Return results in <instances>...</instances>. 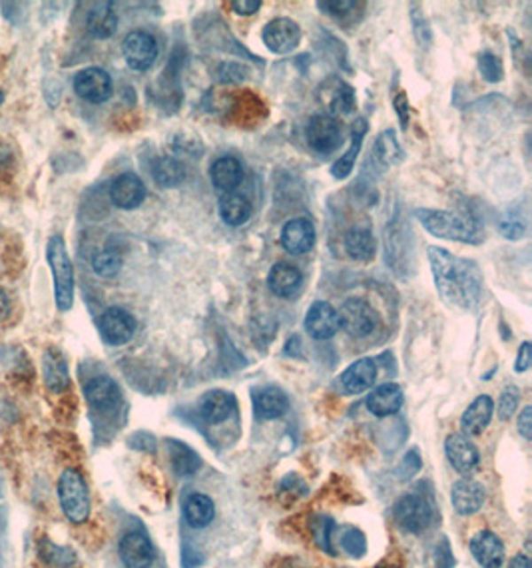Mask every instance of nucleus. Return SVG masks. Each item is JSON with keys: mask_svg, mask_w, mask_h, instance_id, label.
Returning <instances> with one entry per match:
<instances>
[{"mask_svg": "<svg viewBox=\"0 0 532 568\" xmlns=\"http://www.w3.org/2000/svg\"><path fill=\"white\" fill-rule=\"evenodd\" d=\"M110 200L120 209H136L146 200V185H144L138 174L124 172L112 182Z\"/></svg>", "mask_w": 532, "mask_h": 568, "instance_id": "nucleus-15", "label": "nucleus"}, {"mask_svg": "<svg viewBox=\"0 0 532 568\" xmlns=\"http://www.w3.org/2000/svg\"><path fill=\"white\" fill-rule=\"evenodd\" d=\"M86 401L98 411H110L120 403V387L110 377H94L84 385Z\"/></svg>", "mask_w": 532, "mask_h": 568, "instance_id": "nucleus-26", "label": "nucleus"}, {"mask_svg": "<svg viewBox=\"0 0 532 568\" xmlns=\"http://www.w3.org/2000/svg\"><path fill=\"white\" fill-rule=\"evenodd\" d=\"M168 451H170V461H172V467L176 470V475L190 477V475L196 473V470L201 465L200 454L193 451L192 447H188L185 443L170 439V441H168Z\"/></svg>", "mask_w": 532, "mask_h": 568, "instance_id": "nucleus-37", "label": "nucleus"}, {"mask_svg": "<svg viewBox=\"0 0 532 568\" xmlns=\"http://www.w3.org/2000/svg\"><path fill=\"white\" fill-rule=\"evenodd\" d=\"M209 180L220 192L230 193L244 182V166L233 156L217 158L209 168Z\"/></svg>", "mask_w": 532, "mask_h": 568, "instance_id": "nucleus-25", "label": "nucleus"}, {"mask_svg": "<svg viewBox=\"0 0 532 568\" xmlns=\"http://www.w3.org/2000/svg\"><path fill=\"white\" fill-rule=\"evenodd\" d=\"M301 283H303L301 272L287 262H278L271 267L268 275V286L271 289V294L278 297H286V299L293 297L297 291L301 289Z\"/></svg>", "mask_w": 532, "mask_h": 568, "instance_id": "nucleus-24", "label": "nucleus"}, {"mask_svg": "<svg viewBox=\"0 0 532 568\" xmlns=\"http://www.w3.org/2000/svg\"><path fill=\"white\" fill-rule=\"evenodd\" d=\"M254 409L260 419H279L289 411V397L284 389L276 385L262 387L254 393Z\"/></svg>", "mask_w": 532, "mask_h": 568, "instance_id": "nucleus-21", "label": "nucleus"}, {"mask_svg": "<svg viewBox=\"0 0 532 568\" xmlns=\"http://www.w3.org/2000/svg\"><path fill=\"white\" fill-rule=\"evenodd\" d=\"M403 401L405 395L397 383H383L369 393L367 409L377 417H389L401 411Z\"/></svg>", "mask_w": 532, "mask_h": 568, "instance_id": "nucleus-23", "label": "nucleus"}, {"mask_svg": "<svg viewBox=\"0 0 532 568\" xmlns=\"http://www.w3.org/2000/svg\"><path fill=\"white\" fill-rule=\"evenodd\" d=\"M477 64H479V72H481L482 80H487V83L497 84V83H501V80L505 78L503 60L498 59L497 54L482 52V54H479Z\"/></svg>", "mask_w": 532, "mask_h": 568, "instance_id": "nucleus-40", "label": "nucleus"}, {"mask_svg": "<svg viewBox=\"0 0 532 568\" xmlns=\"http://www.w3.org/2000/svg\"><path fill=\"white\" fill-rule=\"evenodd\" d=\"M337 313H340L341 329L355 339L369 337L379 327V313L363 297L345 299Z\"/></svg>", "mask_w": 532, "mask_h": 568, "instance_id": "nucleus-6", "label": "nucleus"}, {"mask_svg": "<svg viewBox=\"0 0 532 568\" xmlns=\"http://www.w3.org/2000/svg\"><path fill=\"white\" fill-rule=\"evenodd\" d=\"M56 493H59L62 513L72 525H84L90 518V491L78 469L68 467L62 470L56 483Z\"/></svg>", "mask_w": 532, "mask_h": 568, "instance_id": "nucleus-3", "label": "nucleus"}, {"mask_svg": "<svg viewBox=\"0 0 532 568\" xmlns=\"http://www.w3.org/2000/svg\"><path fill=\"white\" fill-rule=\"evenodd\" d=\"M445 453L449 457V462L455 467L457 473H461L465 477L473 473L481 459L479 449L461 433H453L447 437Z\"/></svg>", "mask_w": 532, "mask_h": 568, "instance_id": "nucleus-18", "label": "nucleus"}, {"mask_svg": "<svg viewBox=\"0 0 532 568\" xmlns=\"http://www.w3.org/2000/svg\"><path fill=\"white\" fill-rule=\"evenodd\" d=\"M434 288L450 310L473 312L485 296V275L474 259L450 254L445 248L426 249Z\"/></svg>", "mask_w": 532, "mask_h": 568, "instance_id": "nucleus-1", "label": "nucleus"}, {"mask_svg": "<svg viewBox=\"0 0 532 568\" xmlns=\"http://www.w3.org/2000/svg\"><path fill=\"white\" fill-rule=\"evenodd\" d=\"M419 469H421V457H419L417 451H409L405 454V459L401 461V465L397 467V477L411 478L419 473Z\"/></svg>", "mask_w": 532, "mask_h": 568, "instance_id": "nucleus-47", "label": "nucleus"}, {"mask_svg": "<svg viewBox=\"0 0 532 568\" xmlns=\"http://www.w3.org/2000/svg\"><path fill=\"white\" fill-rule=\"evenodd\" d=\"M519 403H520L519 387L514 385L505 387V391L501 393V399H498V419L509 421L514 413H517Z\"/></svg>", "mask_w": 532, "mask_h": 568, "instance_id": "nucleus-43", "label": "nucleus"}, {"mask_svg": "<svg viewBox=\"0 0 532 568\" xmlns=\"http://www.w3.org/2000/svg\"><path fill=\"white\" fill-rule=\"evenodd\" d=\"M262 38L270 52L289 54L301 43V28L292 19H273L263 27Z\"/></svg>", "mask_w": 532, "mask_h": 568, "instance_id": "nucleus-11", "label": "nucleus"}, {"mask_svg": "<svg viewBox=\"0 0 532 568\" xmlns=\"http://www.w3.org/2000/svg\"><path fill=\"white\" fill-rule=\"evenodd\" d=\"M317 6L321 8V12L332 14L335 19H341V16L351 14L353 8H357V3H349V0H343V3H332V0H327V3H317Z\"/></svg>", "mask_w": 532, "mask_h": 568, "instance_id": "nucleus-48", "label": "nucleus"}, {"mask_svg": "<svg viewBox=\"0 0 532 568\" xmlns=\"http://www.w3.org/2000/svg\"><path fill=\"white\" fill-rule=\"evenodd\" d=\"M498 232H501L503 238L511 240V241H517V240L525 238L527 224L519 216H505L501 220V224H498Z\"/></svg>", "mask_w": 532, "mask_h": 568, "instance_id": "nucleus-45", "label": "nucleus"}, {"mask_svg": "<svg viewBox=\"0 0 532 568\" xmlns=\"http://www.w3.org/2000/svg\"><path fill=\"white\" fill-rule=\"evenodd\" d=\"M46 257L54 278L56 307H59L60 312H68L72 304H74V267H72L66 241H64L62 235L54 233L52 238L48 240Z\"/></svg>", "mask_w": 532, "mask_h": 568, "instance_id": "nucleus-4", "label": "nucleus"}, {"mask_svg": "<svg viewBox=\"0 0 532 568\" xmlns=\"http://www.w3.org/2000/svg\"><path fill=\"white\" fill-rule=\"evenodd\" d=\"M319 102L327 106L329 116H348L355 110V91L353 86L341 78H327L319 86Z\"/></svg>", "mask_w": 532, "mask_h": 568, "instance_id": "nucleus-13", "label": "nucleus"}, {"mask_svg": "<svg viewBox=\"0 0 532 568\" xmlns=\"http://www.w3.org/2000/svg\"><path fill=\"white\" fill-rule=\"evenodd\" d=\"M88 32L94 38H110L118 28V14L110 3L96 4L86 19Z\"/></svg>", "mask_w": 532, "mask_h": 568, "instance_id": "nucleus-34", "label": "nucleus"}, {"mask_svg": "<svg viewBox=\"0 0 532 568\" xmlns=\"http://www.w3.org/2000/svg\"><path fill=\"white\" fill-rule=\"evenodd\" d=\"M122 264H124L122 256H120L116 249H110V248L98 251L92 259L94 272L98 273L100 278H114V275H118V272L122 270Z\"/></svg>", "mask_w": 532, "mask_h": 568, "instance_id": "nucleus-39", "label": "nucleus"}, {"mask_svg": "<svg viewBox=\"0 0 532 568\" xmlns=\"http://www.w3.org/2000/svg\"><path fill=\"white\" fill-rule=\"evenodd\" d=\"M519 433L527 441L532 439V407H525L519 415Z\"/></svg>", "mask_w": 532, "mask_h": 568, "instance_id": "nucleus-52", "label": "nucleus"}, {"mask_svg": "<svg viewBox=\"0 0 532 568\" xmlns=\"http://www.w3.org/2000/svg\"><path fill=\"white\" fill-rule=\"evenodd\" d=\"M509 568H532L530 558L527 555H517L514 558H511Z\"/></svg>", "mask_w": 532, "mask_h": 568, "instance_id": "nucleus-54", "label": "nucleus"}, {"mask_svg": "<svg viewBox=\"0 0 532 568\" xmlns=\"http://www.w3.org/2000/svg\"><path fill=\"white\" fill-rule=\"evenodd\" d=\"M415 216L425 230L434 235V238L471 243V246H477V243L485 241V230H482L481 224L471 216H461L447 212V209L429 208L417 209Z\"/></svg>", "mask_w": 532, "mask_h": 568, "instance_id": "nucleus-2", "label": "nucleus"}, {"mask_svg": "<svg viewBox=\"0 0 532 568\" xmlns=\"http://www.w3.org/2000/svg\"><path fill=\"white\" fill-rule=\"evenodd\" d=\"M341 547L345 553H349L351 556H363L367 550V540L363 537L361 531L353 529V526H348V529H343V534H341Z\"/></svg>", "mask_w": 532, "mask_h": 568, "instance_id": "nucleus-44", "label": "nucleus"}, {"mask_svg": "<svg viewBox=\"0 0 532 568\" xmlns=\"http://www.w3.org/2000/svg\"><path fill=\"white\" fill-rule=\"evenodd\" d=\"M393 104H395V112H397V116H399L401 128L407 130L409 128V100H407V94L399 92L393 99Z\"/></svg>", "mask_w": 532, "mask_h": 568, "instance_id": "nucleus-49", "label": "nucleus"}, {"mask_svg": "<svg viewBox=\"0 0 532 568\" xmlns=\"http://www.w3.org/2000/svg\"><path fill=\"white\" fill-rule=\"evenodd\" d=\"M375 568H399V566H395V564H391V563H383V564H377Z\"/></svg>", "mask_w": 532, "mask_h": 568, "instance_id": "nucleus-55", "label": "nucleus"}, {"mask_svg": "<svg viewBox=\"0 0 532 568\" xmlns=\"http://www.w3.org/2000/svg\"><path fill=\"white\" fill-rule=\"evenodd\" d=\"M411 22H413V32L419 46L429 48L433 44V28L426 14L423 12V8H419L417 4L413 6V11H411Z\"/></svg>", "mask_w": 532, "mask_h": 568, "instance_id": "nucleus-41", "label": "nucleus"}, {"mask_svg": "<svg viewBox=\"0 0 532 568\" xmlns=\"http://www.w3.org/2000/svg\"><path fill=\"white\" fill-rule=\"evenodd\" d=\"M152 178L162 188H177L185 180V166L174 156H160L152 164Z\"/></svg>", "mask_w": 532, "mask_h": 568, "instance_id": "nucleus-36", "label": "nucleus"}, {"mask_svg": "<svg viewBox=\"0 0 532 568\" xmlns=\"http://www.w3.org/2000/svg\"><path fill=\"white\" fill-rule=\"evenodd\" d=\"M11 310H12L11 297H8L6 291L0 288V321H4L8 315H11Z\"/></svg>", "mask_w": 532, "mask_h": 568, "instance_id": "nucleus-53", "label": "nucleus"}, {"mask_svg": "<svg viewBox=\"0 0 532 568\" xmlns=\"http://www.w3.org/2000/svg\"><path fill=\"white\" fill-rule=\"evenodd\" d=\"M231 411L233 397L228 391H222V389H214V391L204 393L198 403L200 417L212 425L223 423V421L231 415Z\"/></svg>", "mask_w": 532, "mask_h": 568, "instance_id": "nucleus-27", "label": "nucleus"}, {"mask_svg": "<svg viewBox=\"0 0 532 568\" xmlns=\"http://www.w3.org/2000/svg\"><path fill=\"white\" fill-rule=\"evenodd\" d=\"M373 158L381 168H393L405 160V152L397 142L395 130H383L373 144Z\"/></svg>", "mask_w": 532, "mask_h": 568, "instance_id": "nucleus-35", "label": "nucleus"}, {"mask_svg": "<svg viewBox=\"0 0 532 568\" xmlns=\"http://www.w3.org/2000/svg\"><path fill=\"white\" fill-rule=\"evenodd\" d=\"M377 379V363L371 357L353 361L348 369L341 373V385L349 395H359L369 391Z\"/></svg>", "mask_w": 532, "mask_h": 568, "instance_id": "nucleus-22", "label": "nucleus"}, {"mask_svg": "<svg viewBox=\"0 0 532 568\" xmlns=\"http://www.w3.org/2000/svg\"><path fill=\"white\" fill-rule=\"evenodd\" d=\"M345 251H348L349 257L355 262L369 264L373 262V257L377 254V241L371 233L369 227H351V230L345 233Z\"/></svg>", "mask_w": 532, "mask_h": 568, "instance_id": "nucleus-30", "label": "nucleus"}, {"mask_svg": "<svg viewBox=\"0 0 532 568\" xmlns=\"http://www.w3.org/2000/svg\"><path fill=\"white\" fill-rule=\"evenodd\" d=\"M471 553L482 568H501L505 561L503 540L490 531H481L471 539Z\"/></svg>", "mask_w": 532, "mask_h": 568, "instance_id": "nucleus-20", "label": "nucleus"}, {"mask_svg": "<svg viewBox=\"0 0 532 568\" xmlns=\"http://www.w3.org/2000/svg\"><path fill=\"white\" fill-rule=\"evenodd\" d=\"M184 517L193 529H204L215 517V505L207 494L193 493L184 502Z\"/></svg>", "mask_w": 532, "mask_h": 568, "instance_id": "nucleus-33", "label": "nucleus"}, {"mask_svg": "<svg viewBox=\"0 0 532 568\" xmlns=\"http://www.w3.org/2000/svg\"><path fill=\"white\" fill-rule=\"evenodd\" d=\"M532 363V345L530 341H522V345L519 349L517 361H514V371L517 373H525Z\"/></svg>", "mask_w": 532, "mask_h": 568, "instance_id": "nucleus-50", "label": "nucleus"}, {"mask_svg": "<svg viewBox=\"0 0 532 568\" xmlns=\"http://www.w3.org/2000/svg\"><path fill=\"white\" fill-rule=\"evenodd\" d=\"M44 383L52 393H62L68 387V365L59 349H48L43 359Z\"/></svg>", "mask_w": 532, "mask_h": 568, "instance_id": "nucleus-31", "label": "nucleus"}, {"mask_svg": "<svg viewBox=\"0 0 532 568\" xmlns=\"http://www.w3.org/2000/svg\"><path fill=\"white\" fill-rule=\"evenodd\" d=\"M495 403L489 395H481L474 399L461 417V429L465 435H481L493 419Z\"/></svg>", "mask_w": 532, "mask_h": 568, "instance_id": "nucleus-28", "label": "nucleus"}, {"mask_svg": "<svg viewBox=\"0 0 532 568\" xmlns=\"http://www.w3.org/2000/svg\"><path fill=\"white\" fill-rule=\"evenodd\" d=\"M365 134H367V122H365V118H357L353 122L351 144H349L348 152H345L343 156L332 166V176L335 178V180H345V178H349V174L353 172L355 162H357V156L361 152L363 140H365Z\"/></svg>", "mask_w": 532, "mask_h": 568, "instance_id": "nucleus-29", "label": "nucleus"}, {"mask_svg": "<svg viewBox=\"0 0 532 568\" xmlns=\"http://www.w3.org/2000/svg\"><path fill=\"white\" fill-rule=\"evenodd\" d=\"M393 515L403 531L423 532L431 525L433 510L429 502L419 497V494H405V497L395 502Z\"/></svg>", "mask_w": 532, "mask_h": 568, "instance_id": "nucleus-9", "label": "nucleus"}, {"mask_svg": "<svg viewBox=\"0 0 532 568\" xmlns=\"http://www.w3.org/2000/svg\"><path fill=\"white\" fill-rule=\"evenodd\" d=\"M305 329L317 341L332 339L341 329L340 313L329 302L311 304L308 315H305Z\"/></svg>", "mask_w": 532, "mask_h": 568, "instance_id": "nucleus-14", "label": "nucleus"}, {"mask_svg": "<svg viewBox=\"0 0 532 568\" xmlns=\"http://www.w3.org/2000/svg\"><path fill=\"white\" fill-rule=\"evenodd\" d=\"M122 54L128 67L138 72H146L154 67L160 54L156 38L146 30H132L124 38Z\"/></svg>", "mask_w": 532, "mask_h": 568, "instance_id": "nucleus-8", "label": "nucleus"}, {"mask_svg": "<svg viewBox=\"0 0 532 568\" xmlns=\"http://www.w3.org/2000/svg\"><path fill=\"white\" fill-rule=\"evenodd\" d=\"M305 140H308L311 150L327 156V154L340 148L343 142L341 124L329 114H316L309 118L308 128H305Z\"/></svg>", "mask_w": 532, "mask_h": 568, "instance_id": "nucleus-7", "label": "nucleus"}, {"mask_svg": "<svg viewBox=\"0 0 532 568\" xmlns=\"http://www.w3.org/2000/svg\"><path fill=\"white\" fill-rule=\"evenodd\" d=\"M247 78V68L238 62H223L217 68V80L222 84H239Z\"/></svg>", "mask_w": 532, "mask_h": 568, "instance_id": "nucleus-46", "label": "nucleus"}, {"mask_svg": "<svg viewBox=\"0 0 532 568\" xmlns=\"http://www.w3.org/2000/svg\"><path fill=\"white\" fill-rule=\"evenodd\" d=\"M120 558L128 568H150L154 563V548L144 532H126L120 540Z\"/></svg>", "mask_w": 532, "mask_h": 568, "instance_id": "nucleus-17", "label": "nucleus"}, {"mask_svg": "<svg viewBox=\"0 0 532 568\" xmlns=\"http://www.w3.org/2000/svg\"><path fill=\"white\" fill-rule=\"evenodd\" d=\"M262 8V0H233L231 11L239 16H252Z\"/></svg>", "mask_w": 532, "mask_h": 568, "instance_id": "nucleus-51", "label": "nucleus"}, {"mask_svg": "<svg viewBox=\"0 0 532 568\" xmlns=\"http://www.w3.org/2000/svg\"><path fill=\"white\" fill-rule=\"evenodd\" d=\"M332 532H333L332 518L317 517L316 521L311 523L313 540L317 542V547H319L321 550H325V553H329V555H333V548H332Z\"/></svg>", "mask_w": 532, "mask_h": 568, "instance_id": "nucleus-42", "label": "nucleus"}, {"mask_svg": "<svg viewBox=\"0 0 532 568\" xmlns=\"http://www.w3.org/2000/svg\"><path fill=\"white\" fill-rule=\"evenodd\" d=\"M40 558H43V563L46 568H72L76 564V556L72 550L68 548H62V547H56L54 542H43L40 545Z\"/></svg>", "mask_w": 532, "mask_h": 568, "instance_id": "nucleus-38", "label": "nucleus"}, {"mask_svg": "<svg viewBox=\"0 0 532 568\" xmlns=\"http://www.w3.org/2000/svg\"><path fill=\"white\" fill-rule=\"evenodd\" d=\"M114 86H112V78L104 68L90 67L80 70L74 76V92L80 99L90 102V104H102L106 102Z\"/></svg>", "mask_w": 532, "mask_h": 568, "instance_id": "nucleus-12", "label": "nucleus"}, {"mask_svg": "<svg viewBox=\"0 0 532 568\" xmlns=\"http://www.w3.org/2000/svg\"><path fill=\"white\" fill-rule=\"evenodd\" d=\"M385 257L399 278H409L413 272V235L399 217L385 227Z\"/></svg>", "mask_w": 532, "mask_h": 568, "instance_id": "nucleus-5", "label": "nucleus"}, {"mask_svg": "<svg viewBox=\"0 0 532 568\" xmlns=\"http://www.w3.org/2000/svg\"><path fill=\"white\" fill-rule=\"evenodd\" d=\"M254 214V206L249 198L241 196V193L230 192L223 193L220 198V216L222 220L231 225V227H239L249 222V217Z\"/></svg>", "mask_w": 532, "mask_h": 568, "instance_id": "nucleus-32", "label": "nucleus"}, {"mask_svg": "<svg viewBox=\"0 0 532 568\" xmlns=\"http://www.w3.org/2000/svg\"><path fill=\"white\" fill-rule=\"evenodd\" d=\"M487 499L485 486L481 483L473 481V478H461L453 485V491H450V501H453V507L458 515H474L477 510L482 509Z\"/></svg>", "mask_w": 532, "mask_h": 568, "instance_id": "nucleus-19", "label": "nucleus"}, {"mask_svg": "<svg viewBox=\"0 0 532 568\" xmlns=\"http://www.w3.org/2000/svg\"><path fill=\"white\" fill-rule=\"evenodd\" d=\"M136 327H138V323H136L134 315L122 307H108L98 320L100 335L112 347L126 345L134 337Z\"/></svg>", "mask_w": 532, "mask_h": 568, "instance_id": "nucleus-10", "label": "nucleus"}, {"mask_svg": "<svg viewBox=\"0 0 532 568\" xmlns=\"http://www.w3.org/2000/svg\"><path fill=\"white\" fill-rule=\"evenodd\" d=\"M281 246L292 256H303L316 246V227L308 217H293L281 227Z\"/></svg>", "mask_w": 532, "mask_h": 568, "instance_id": "nucleus-16", "label": "nucleus"}]
</instances>
